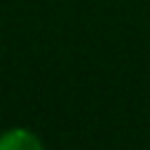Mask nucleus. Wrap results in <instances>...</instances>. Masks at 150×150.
Wrapping results in <instances>:
<instances>
[{"instance_id": "nucleus-1", "label": "nucleus", "mask_w": 150, "mask_h": 150, "mask_svg": "<svg viewBox=\"0 0 150 150\" xmlns=\"http://www.w3.org/2000/svg\"><path fill=\"white\" fill-rule=\"evenodd\" d=\"M0 150H45L40 136L26 127H9L0 134Z\"/></svg>"}]
</instances>
